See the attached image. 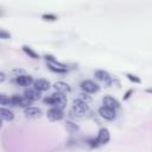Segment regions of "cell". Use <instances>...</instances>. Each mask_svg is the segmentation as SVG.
<instances>
[{
    "label": "cell",
    "instance_id": "14",
    "mask_svg": "<svg viewBox=\"0 0 152 152\" xmlns=\"http://www.w3.org/2000/svg\"><path fill=\"white\" fill-rule=\"evenodd\" d=\"M24 95H25L27 99H30L32 102H34V101H37V100L40 99V91L37 90L34 87L25 88V90H24Z\"/></svg>",
    "mask_w": 152,
    "mask_h": 152
},
{
    "label": "cell",
    "instance_id": "26",
    "mask_svg": "<svg viewBox=\"0 0 152 152\" xmlns=\"http://www.w3.org/2000/svg\"><path fill=\"white\" fill-rule=\"evenodd\" d=\"M5 80H6V75H5V72H0V83H4L5 82Z\"/></svg>",
    "mask_w": 152,
    "mask_h": 152
},
{
    "label": "cell",
    "instance_id": "25",
    "mask_svg": "<svg viewBox=\"0 0 152 152\" xmlns=\"http://www.w3.org/2000/svg\"><path fill=\"white\" fill-rule=\"evenodd\" d=\"M132 94H133V89H128V90L125 93V95H124V101L128 100V99L132 96Z\"/></svg>",
    "mask_w": 152,
    "mask_h": 152
},
{
    "label": "cell",
    "instance_id": "8",
    "mask_svg": "<svg viewBox=\"0 0 152 152\" xmlns=\"http://www.w3.org/2000/svg\"><path fill=\"white\" fill-rule=\"evenodd\" d=\"M46 116L50 121L56 122V121H61L64 118V113L63 109L57 108V107H50V109H48L46 112Z\"/></svg>",
    "mask_w": 152,
    "mask_h": 152
},
{
    "label": "cell",
    "instance_id": "16",
    "mask_svg": "<svg viewBox=\"0 0 152 152\" xmlns=\"http://www.w3.org/2000/svg\"><path fill=\"white\" fill-rule=\"evenodd\" d=\"M0 116H1V120L2 121H12L14 119V114L11 109L8 108H5V107H1L0 109Z\"/></svg>",
    "mask_w": 152,
    "mask_h": 152
},
{
    "label": "cell",
    "instance_id": "22",
    "mask_svg": "<svg viewBox=\"0 0 152 152\" xmlns=\"http://www.w3.org/2000/svg\"><path fill=\"white\" fill-rule=\"evenodd\" d=\"M126 77H127L131 82H133V83H137V84H140V83H141L140 77L137 76V75H134V74H129V72H127V74H126Z\"/></svg>",
    "mask_w": 152,
    "mask_h": 152
},
{
    "label": "cell",
    "instance_id": "3",
    "mask_svg": "<svg viewBox=\"0 0 152 152\" xmlns=\"http://www.w3.org/2000/svg\"><path fill=\"white\" fill-rule=\"evenodd\" d=\"M94 76H95V78H96L99 82H101V83L104 84L106 87H114L115 84H116V87L120 86L119 80L115 78V77H113L108 71H106V70H103V69L95 70V71H94Z\"/></svg>",
    "mask_w": 152,
    "mask_h": 152
},
{
    "label": "cell",
    "instance_id": "5",
    "mask_svg": "<svg viewBox=\"0 0 152 152\" xmlns=\"http://www.w3.org/2000/svg\"><path fill=\"white\" fill-rule=\"evenodd\" d=\"M31 104H32V101L30 99H27L25 95L14 94L11 96V106H13V107H20V108L26 109V108L31 107Z\"/></svg>",
    "mask_w": 152,
    "mask_h": 152
},
{
    "label": "cell",
    "instance_id": "15",
    "mask_svg": "<svg viewBox=\"0 0 152 152\" xmlns=\"http://www.w3.org/2000/svg\"><path fill=\"white\" fill-rule=\"evenodd\" d=\"M33 87H34L37 90H39V91L42 93V91L49 90L50 87H51V84H50V82H49L48 80H45V78H38V80L34 81Z\"/></svg>",
    "mask_w": 152,
    "mask_h": 152
},
{
    "label": "cell",
    "instance_id": "19",
    "mask_svg": "<svg viewBox=\"0 0 152 152\" xmlns=\"http://www.w3.org/2000/svg\"><path fill=\"white\" fill-rule=\"evenodd\" d=\"M76 99H78V100H81V101H83V102H86V103H88V104H89V103L93 101L91 96H90L89 94L84 93V91L78 93V94H77V96H76Z\"/></svg>",
    "mask_w": 152,
    "mask_h": 152
},
{
    "label": "cell",
    "instance_id": "13",
    "mask_svg": "<svg viewBox=\"0 0 152 152\" xmlns=\"http://www.w3.org/2000/svg\"><path fill=\"white\" fill-rule=\"evenodd\" d=\"M52 88L55 89V91L62 93V94H65V95L71 91V87H70L68 83L63 82V81H57V82H55V83L52 84Z\"/></svg>",
    "mask_w": 152,
    "mask_h": 152
},
{
    "label": "cell",
    "instance_id": "12",
    "mask_svg": "<svg viewBox=\"0 0 152 152\" xmlns=\"http://www.w3.org/2000/svg\"><path fill=\"white\" fill-rule=\"evenodd\" d=\"M42 114H43V112L38 107L31 106V107L24 109V115H25L26 119H38V118L42 116Z\"/></svg>",
    "mask_w": 152,
    "mask_h": 152
},
{
    "label": "cell",
    "instance_id": "4",
    "mask_svg": "<svg viewBox=\"0 0 152 152\" xmlns=\"http://www.w3.org/2000/svg\"><path fill=\"white\" fill-rule=\"evenodd\" d=\"M90 112L89 104L78 100V99H74L72 104H71V109H70V114L74 118H83L86 116L88 113Z\"/></svg>",
    "mask_w": 152,
    "mask_h": 152
},
{
    "label": "cell",
    "instance_id": "18",
    "mask_svg": "<svg viewBox=\"0 0 152 152\" xmlns=\"http://www.w3.org/2000/svg\"><path fill=\"white\" fill-rule=\"evenodd\" d=\"M65 128L69 133H76L78 129H80V126L72 121H66L65 122Z\"/></svg>",
    "mask_w": 152,
    "mask_h": 152
},
{
    "label": "cell",
    "instance_id": "2",
    "mask_svg": "<svg viewBox=\"0 0 152 152\" xmlns=\"http://www.w3.org/2000/svg\"><path fill=\"white\" fill-rule=\"evenodd\" d=\"M44 58L46 61V66L52 72H56V74H66L68 72V65L57 61L55 58V56L46 53V55H44Z\"/></svg>",
    "mask_w": 152,
    "mask_h": 152
},
{
    "label": "cell",
    "instance_id": "27",
    "mask_svg": "<svg viewBox=\"0 0 152 152\" xmlns=\"http://www.w3.org/2000/svg\"><path fill=\"white\" fill-rule=\"evenodd\" d=\"M145 91H146V93H148V94H152V88H146V89H145Z\"/></svg>",
    "mask_w": 152,
    "mask_h": 152
},
{
    "label": "cell",
    "instance_id": "6",
    "mask_svg": "<svg viewBox=\"0 0 152 152\" xmlns=\"http://www.w3.org/2000/svg\"><path fill=\"white\" fill-rule=\"evenodd\" d=\"M80 88L82 91H84L87 94H95L100 90V86L91 80H83L80 83Z\"/></svg>",
    "mask_w": 152,
    "mask_h": 152
},
{
    "label": "cell",
    "instance_id": "21",
    "mask_svg": "<svg viewBox=\"0 0 152 152\" xmlns=\"http://www.w3.org/2000/svg\"><path fill=\"white\" fill-rule=\"evenodd\" d=\"M0 103L2 107L11 106V96H7L5 94H0Z\"/></svg>",
    "mask_w": 152,
    "mask_h": 152
},
{
    "label": "cell",
    "instance_id": "1",
    "mask_svg": "<svg viewBox=\"0 0 152 152\" xmlns=\"http://www.w3.org/2000/svg\"><path fill=\"white\" fill-rule=\"evenodd\" d=\"M43 102H44V104H49L50 107H57V108L64 109L65 106H66L68 99H66V95L65 94L55 91L53 94L44 97L43 99Z\"/></svg>",
    "mask_w": 152,
    "mask_h": 152
},
{
    "label": "cell",
    "instance_id": "9",
    "mask_svg": "<svg viewBox=\"0 0 152 152\" xmlns=\"http://www.w3.org/2000/svg\"><path fill=\"white\" fill-rule=\"evenodd\" d=\"M99 114H100V116L102 119L108 120V121H113L116 118V110L112 109V108H108L106 106H101L99 108Z\"/></svg>",
    "mask_w": 152,
    "mask_h": 152
},
{
    "label": "cell",
    "instance_id": "24",
    "mask_svg": "<svg viewBox=\"0 0 152 152\" xmlns=\"http://www.w3.org/2000/svg\"><path fill=\"white\" fill-rule=\"evenodd\" d=\"M11 33L10 32H7L5 28H1L0 30V38L1 39H11Z\"/></svg>",
    "mask_w": 152,
    "mask_h": 152
},
{
    "label": "cell",
    "instance_id": "23",
    "mask_svg": "<svg viewBox=\"0 0 152 152\" xmlns=\"http://www.w3.org/2000/svg\"><path fill=\"white\" fill-rule=\"evenodd\" d=\"M42 19H43V20H45V21H56L58 18H57V15H55V14L45 13V14H43V15H42Z\"/></svg>",
    "mask_w": 152,
    "mask_h": 152
},
{
    "label": "cell",
    "instance_id": "20",
    "mask_svg": "<svg viewBox=\"0 0 152 152\" xmlns=\"http://www.w3.org/2000/svg\"><path fill=\"white\" fill-rule=\"evenodd\" d=\"M26 74H27L26 70H25V69H21V68H15V69H13V70L11 71V75H12L13 78L19 77V76H21V75H26Z\"/></svg>",
    "mask_w": 152,
    "mask_h": 152
},
{
    "label": "cell",
    "instance_id": "10",
    "mask_svg": "<svg viewBox=\"0 0 152 152\" xmlns=\"http://www.w3.org/2000/svg\"><path fill=\"white\" fill-rule=\"evenodd\" d=\"M95 140H96V142H97L99 146H100V145H106V144H108V141L110 140V133H109V129L106 128V127L101 128V129L99 131V133H97Z\"/></svg>",
    "mask_w": 152,
    "mask_h": 152
},
{
    "label": "cell",
    "instance_id": "11",
    "mask_svg": "<svg viewBox=\"0 0 152 152\" xmlns=\"http://www.w3.org/2000/svg\"><path fill=\"white\" fill-rule=\"evenodd\" d=\"M102 106H106L108 108H112V109H115L118 110L120 108V102L114 97V96H110V95H104L102 97Z\"/></svg>",
    "mask_w": 152,
    "mask_h": 152
},
{
    "label": "cell",
    "instance_id": "17",
    "mask_svg": "<svg viewBox=\"0 0 152 152\" xmlns=\"http://www.w3.org/2000/svg\"><path fill=\"white\" fill-rule=\"evenodd\" d=\"M21 49H23V51L28 56V57H31L32 59H38L39 58V55L31 48V46H27V45H23L21 46Z\"/></svg>",
    "mask_w": 152,
    "mask_h": 152
},
{
    "label": "cell",
    "instance_id": "7",
    "mask_svg": "<svg viewBox=\"0 0 152 152\" xmlns=\"http://www.w3.org/2000/svg\"><path fill=\"white\" fill-rule=\"evenodd\" d=\"M12 82L15 83L17 86L19 87H24V88H28L30 86H32L34 83V80L31 75L26 74V75H21L19 77H15V78H12Z\"/></svg>",
    "mask_w": 152,
    "mask_h": 152
}]
</instances>
